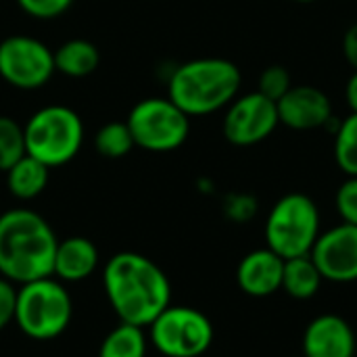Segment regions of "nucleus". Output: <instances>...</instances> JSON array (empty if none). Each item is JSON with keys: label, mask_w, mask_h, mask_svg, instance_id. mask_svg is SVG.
I'll use <instances>...</instances> for the list:
<instances>
[{"label": "nucleus", "mask_w": 357, "mask_h": 357, "mask_svg": "<svg viewBox=\"0 0 357 357\" xmlns=\"http://www.w3.org/2000/svg\"><path fill=\"white\" fill-rule=\"evenodd\" d=\"M102 289L119 322L149 328V324L172 305L167 274L149 257L121 251L102 268Z\"/></svg>", "instance_id": "1"}, {"label": "nucleus", "mask_w": 357, "mask_h": 357, "mask_svg": "<svg viewBox=\"0 0 357 357\" xmlns=\"http://www.w3.org/2000/svg\"><path fill=\"white\" fill-rule=\"evenodd\" d=\"M56 234L31 209H8L0 215V276L25 284L52 276Z\"/></svg>", "instance_id": "2"}, {"label": "nucleus", "mask_w": 357, "mask_h": 357, "mask_svg": "<svg viewBox=\"0 0 357 357\" xmlns=\"http://www.w3.org/2000/svg\"><path fill=\"white\" fill-rule=\"evenodd\" d=\"M241 69L220 56L192 59L178 65L167 82V98L188 117H203L226 109L241 90Z\"/></svg>", "instance_id": "3"}, {"label": "nucleus", "mask_w": 357, "mask_h": 357, "mask_svg": "<svg viewBox=\"0 0 357 357\" xmlns=\"http://www.w3.org/2000/svg\"><path fill=\"white\" fill-rule=\"evenodd\" d=\"M73 316V301L65 282L46 276L17 289L15 324L31 341H52L61 337Z\"/></svg>", "instance_id": "4"}, {"label": "nucleus", "mask_w": 357, "mask_h": 357, "mask_svg": "<svg viewBox=\"0 0 357 357\" xmlns=\"http://www.w3.org/2000/svg\"><path fill=\"white\" fill-rule=\"evenodd\" d=\"M25 153L46 167L69 163L84 144V121L65 105H48L31 113L23 126Z\"/></svg>", "instance_id": "5"}, {"label": "nucleus", "mask_w": 357, "mask_h": 357, "mask_svg": "<svg viewBox=\"0 0 357 357\" xmlns=\"http://www.w3.org/2000/svg\"><path fill=\"white\" fill-rule=\"evenodd\" d=\"M266 247L282 259L310 255L320 236V211L312 197L289 192L266 218Z\"/></svg>", "instance_id": "6"}, {"label": "nucleus", "mask_w": 357, "mask_h": 357, "mask_svg": "<svg viewBox=\"0 0 357 357\" xmlns=\"http://www.w3.org/2000/svg\"><path fill=\"white\" fill-rule=\"evenodd\" d=\"M126 123L134 144L151 153L176 151L190 134V117L167 96L142 98L132 107Z\"/></svg>", "instance_id": "7"}, {"label": "nucleus", "mask_w": 357, "mask_h": 357, "mask_svg": "<svg viewBox=\"0 0 357 357\" xmlns=\"http://www.w3.org/2000/svg\"><path fill=\"white\" fill-rule=\"evenodd\" d=\"M149 341L163 357H201L213 343V324L201 310L169 305L149 324Z\"/></svg>", "instance_id": "8"}, {"label": "nucleus", "mask_w": 357, "mask_h": 357, "mask_svg": "<svg viewBox=\"0 0 357 357\" xmlns=\"http://www.w3.org/2000/svg\"><path fill=\"white\" fill-rule=\"evenodd\" d=\"M56 73L52 50L38 38L17 33L0 42V77L17 90H38Z\"/></svg>", "instance_id": "9"}, {"label": "nucleus", "mask_w": 357, "mask_h": 357, "mask_svg": "<svg viewBox=\"0 0 357 357\" xmlns=\"http://www.w3.org/2000/svg\"><path fill=\"white\" fill-rule=\"evenodd\" d=\"M278 109L276 102L264 96L261 92H249L236 96L224 115V136L234 146H253L264 142L278 128Z\"/></svg>", "instance_id": "10"}, {"label": "nucleus", "mask_w": 357, "mask_h": 357, "mask_svg": "<svg viewBox=\"0 0 357 357\" xmlns=\"http://www.w3.org/2000/svg\"><path fill=\"white\" fill-rule=\"evenodd\" d=\"M310 257L324 280L337 284L357 282V226L341 222L320 232Z\"/></svg>", "instance_id": "11"}, {"label": "nucleus", "mask_w": 357, "mask_h": 357, "mask_svg": "<svg viewBox=\"0 0 357 357\" xmlns=\"http://www.w3.org/2000/svg\"><path fill=\"white\" fill-rule=\"evenodd\" d=\"M276 109L280 123L297 132L324 128L333 119V102L316 86H293L276 102Z\"/></svg>", "instance_id": "12"}, {"label": "nucleus", "mask_w": 357, "mask_h": 357, "mask_svg": "<svg viewBox=\"0 0 357 357\" xmlns=\"http://www.w3.org/2000/svg\"><path fill=\"white\" fill-rule=\"evenodd\" d=\"M301 347L303 357H356V333L345 318L322 314L307 324Z\"/></svg>", "instance_id": "13"}, {"label": "nucleus", "mask_w": 357, "mask_h": 357, "mask_svg": "<svg viewBox=\"0 0 357 357\" xmlns=\"http://www.w3.org/2000/svg\"><path fill=\"white\" fill-rule=\"evenodd\" d=\"M284 259L272 249H255L247 253L236 268L238 289L255 299H264L282 289Z\"/></svg>", "instance_id": "14"}, {"label": "nucleus", "mask_w": 357, "mask_h": 357, "mask_svg": "<svg viewBox=\"0 0 357 357\" xmlns=\"http://www.w3.org/2000/svg\"><path fill=\"white\" fill-rule=\"evenodd\" d=\"M100 264L96 245L84 236H69L56 243L52 276L65 284L82 282L90 278Z\"/></svg>", "instance_id": "15"}, {"label": "nucleus", "mask_w": 357, "mask_h": 357, "mask_svg": "<svg viewBox=\"0 0 357 357\" xmlns=\"http://www.w3.org/2000/svg\"><path fill=\"white\" fill-rule=\"evenodd\" d=\"M4 174H6L8 192L19 201H31L46 190L48 178H50V167H46L38 159L25 155Z\"/></svg>", "instance_id": "16"}, {"label": "nucleus", "mask_w": 357, "mask_h": 357, "mask_svg": "<svg viewBox=\"0 0 357 357\" xmlns=\"http://www.w3.org/2000/svg\"><path fill=\"white\" fill-rule=\"evenodd\" d=\"M52 54H54V69L75 79L94 73L100 63L98 48L84 38H73L63 42L56 50H52Z\"/></svg>", "instance_id": "17"}, {"label": "nucleus", "mask_w": 357, "mask_h": 357, "mask_svg": "<svg viewBox=\"0 0 357 357\" xmlns=\"http://www.w3.org/2000/svg\"><path fill=\"white\" fill-rule=\"evenodd\" d=\"M322 274L316 268L314 259L310 255L284 259V270H282V291L299 301L316 297V293L322 287Z\"/></svg>", "instance_id": "18"}, {"label": "nucleus", "mask_w": 357, "mask_h": 357, "mask_svg": "<svg viewBox=\"0 0 357 357\" xmlns=\"http://www.w3.org/2000/svg\"><path fill=\"white\" fill-rule=\"evenodd\" d=\"M149 337L144 328L119 322L100 343L98 357H146Z\"/></svg>", "instance_id": "19"}, {"label": "nucleus", "mask_w": 357, "mask_h": 357, "mask_svg": "<svg viewBox=\"0 0 357 357\" xmlns=\"http://www.w3.org/2000/svg\"><path fill=\"white\" fill-rule=\"evenodd\" d=\"M134 138L126 121H109L100 126L94 134V149L107 159L126 157L134 149Z\"/></svg>", "instance_id": "20"}, {"label": "nucleus", "mask_w": 357, "mask_h": 357, "mask_svg": "<svg viewBox=\"0 0 357 357\" xmlns=\"http://www.w3.org/2000/svg\"><path fill=\"white\" fill-rule=\"evenodd\" d=\"M335 161L345 176L357 178V113L347 115L335 132Z\"/></svg>", "instance_id": "21"}, {"label": "nucleus", "mask_w": 357, "mask_h": 357, "mask_svg": "<svg viewBox=\"0 0 357 357\" xmlns=\"http://www.w3.org/2000/svg\"><path fill=\"white\" fill-rule=\"evenodd\" d=\"M25 155L23 126L8 115H0V172L10 169Z\"/></svg>", "instance_id": "22"}, {"label": "nucleus", "mask_w": 357, "mask_h": 357, "mask_svg": "<svg viewBox=\"0 0 357 357\" xmlns=\"http://www.w3.org/2000/svg\"><path fill=\"white\" fill-rule=\"evenodd\" d=\"M291 88H293L291 73L282 65L266 67L259 75V82H257V92H261L264 96H268L274 102H278Z\"/></svg>", "instance_id": "23"}, {"label": "nucleus", "mask_w": 357, "mask_h": 357, "mask_svg": "<svg viewBox=\"0 0 357 357\" xmlns=\"http://www.w3.org/2000/svg\"><path fill=\"white\" fill-rule=\"evenodd\" d=\"M335 207H337V213H339L341 222L357 226V178L356 176H347V180L339 186V190H337V195H335Z\"/></svg>", "instance_id": "24"}, {"label": "nucleus", "mask_w": 357, "mask_h": 357, "mask_svg": "<svg viewBox=\"0 0 357 357\" xmlns=\"http://www.w3.org/2000/svg\"><path fill=\"white\" fill-rule=\"evenodd\" d=\"M19 8L29 15L31 19L50 21L67 13L73 4V0H17Z\"/></svg>", "instance_id": "25"}, {"label": "nucleus", "mask_w": 357, "mask_h": 357, "mask_svg": "<svg viewBox=\"0 0 357 357\" xmlns=\"http://www.w3.org/2000/svg\"><path fill=\"white\" fill-rule=\"evenodd\" d=\"M224 213L228 215V220L245 224L249 220L255 218L257 213V199L245 192H234L224 201Z\"/></svg>", "instance_id": "26"}, {"label": "nucleus", "mask_w": 357, "mask_h": 357, "mask_svg": "<svg viewBox=\"0 0 357 357\" xmlns=\"http://www.w3.org/2000/svg\"><path fill=\"white\" fill-rule=\"evenodd\" d=\"M15 305H17V289L13 282L0 276V333L15 322Z\"/></svg>", "instance_id": "27"}, {"label": "nucleus", "mask_w": 357, "mask_h": 357, "mask_svg": "<svg viewBox=\"0 0 357 357\" xmlns=\"http://www.w3.org/2000/svg\"><path fill=\"white\" fill-rule=\"evenodd\" d=\"M343 54L354 71H357V23H354L343 36Z\"/></svg>", "instance_id": "28"}, {"label": "nucleus", "mask_w": 357, "mask_h": 357, "mask_svg": "<svg viewBox=\"0 0 357 357\" xmlns=\"http://www.w3.org/2000/svg\"><path fill=\"white\" fill-rule=\"evenodd\" d=\"M345 98H347V105L351 109V113H357V71L351 73V77L347 79V86H345Z\"/></svg>", "instance_id": "29"}, {"label": "nucleus", "mask_w": 357, "mask_h": 357, "mask_svg": "<svg viewBox=\"0 0 357 357\" xmlns=\"http://www.w3.org/2000/svg\"><path fill=\"white\" fill-rule=\"evenodd\" d=\"M293 2H299V4H310V2H316V0H293Z\"/></svg>", "instance_id": "30"}, {"label": "nucleus", "mask_w": 357, "mask_h": 357, "mask_svg": "<svg viewBox=\"0 0 357 357\" xmlns=\"http://www.w3.org/2000/svg\"><path fill=\"white\" fill-rule=\"evenodd\" d=\"M301 357H303V356H301Z\"/></svg>", "instance_id": "31"}]
</instances>
